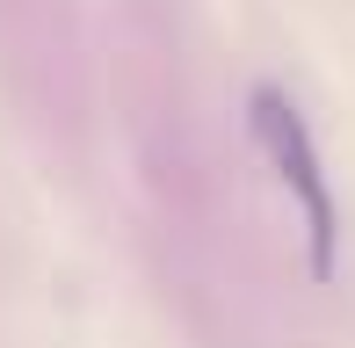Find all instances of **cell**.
Listing matches in <instances>:
<instances>
[{
    "instance_id": "6da1fadb",
    "label": "cell",
    "mask_w": 355,
    "mask_h": 348,
    "mask_svg": "<svg viewBox=\"0 0 355 348\" xmlns=\"http://www.w3.org/2000/svg\"><path fill=\"white\" fill-rule=\"evenodd\" d=\"M247 123H254V146H261L268 167H276V182L290 189L297 218H304L312 276H334V254H341V211H334V182H327V167H319L312 123L297 116V102H290L283 87H254L247 94Z\"/></svg>"
}]
</instances>
